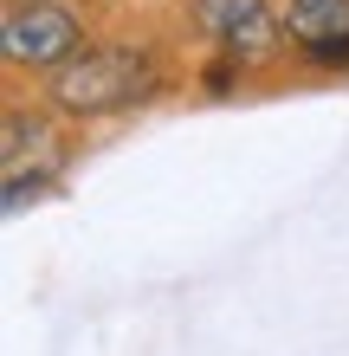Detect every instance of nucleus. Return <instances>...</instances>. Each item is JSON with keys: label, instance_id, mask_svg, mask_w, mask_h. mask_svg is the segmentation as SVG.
<instances>
[{"label": "nucleus", "instance_id": "3", "mask_svg": "<svg viewBox=\"0 0 349 356\" xmlns=\"http://www.w3.org/2000/svg\"><path fill=\"white\" fill-rule=\"evenodd\" d=\"M194 19L227 58H265L284 33V13H272L265 0H194Z\"/></svg>", "mask_w": 349, "mask_h": 356}, {"label": "nucleus", "instance_id": "5", "mask_svg": "<svg viewBox=\"0 0 349 356\" xmlns=\"http://www.w3.org/2000/svg\"><path fill=\"white\" fill-rule=\"evenodd\" d=\"M284 33L311 58H349V0H291Z\"/></svg>", "mask_w": 349, "mask_h": 356}, {"label": "nucleus", "instance_id": "2", "mask_svg": "<svg viewBox=\"0 0 349 356\" xmlns=\"http://www.w3.org/2000/svg\"><path fill=\"white\" fill-rule=\"evenodd\" d=\"M0 46H7L13 65H39V72H58L65 58H78L85 46V26L65 0H13L7 7V26H0Z\"/></svg>", "mask_w": 349, "mask_h": 356}, {"label": "nucleus", "instance_id": "4", "mask_svg": "<svg viewBox=\"0 0 349 356\" xmlns=\"http://www.w3.org/2000/svg\"><path fill=\"white\" fill-rule=\"evenodd\" d=\"M58 162H65V149H58L52 123L13 111L7 117V214H19L26 195H39V188L58 175Z\"/></svg>", "mask_w": 349, "mask_h": 356}, {"label": "nucleus", "instance_id": "1", "mask_svg": "<svg viewBox=\"0 0 349 356\" xmlns=\"http://www.w3.org/2000/svg\"><path fill=\"white\" fill-rule=\"evenodd\" d=\"M46 91L65 117H110L155 91V58L136 46H85L46 78Z\"/></svg>", "mask_w": 349, "mask_h": 356}]
</instances>
